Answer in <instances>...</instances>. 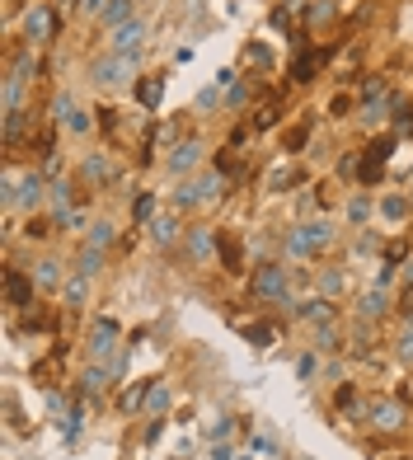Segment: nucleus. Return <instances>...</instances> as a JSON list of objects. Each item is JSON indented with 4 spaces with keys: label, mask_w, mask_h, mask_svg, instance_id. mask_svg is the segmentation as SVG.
<instances>
[{
    "label": "nucleus",
    "mask_w": 413,
    "mask_h": 460,
    "mask_svg": "<svg viewBox=\"0 0 413 460\" xmlns=\"http://www.w3.org/2000/svg\"><path fill=\"white\" fill-rule=\"evenodd\" d=\"M14 203H24V207H38V203H43V179H38V174H29V179H24V193L14 198Z\"/></svg>",
    "instance_id": "nucleus-7"
},
{
    "label": "nucleus",
    "mask_w": 413,
    "mask_h": 460,
    "mask_svg": "<svg viewBox=\"0 0 413 460\" xmlns=\"http://www.w3.org/2000/svg\"><path fill=\"white\" fill-rule=\"evenodd\" d=\"M127 14H132V0H108L103 19H108V24H118V19H127Z\"/></svg>",
    "instance_id": "nucleus-10"
},
{
    "label": "nucleus",
    "mask_w": 413,
    "mask_h": 460,
    "mask_svg": "<svg viewBox=\"0 0 413 460\" xmlns=\"http://www.w3.org/2000/svg\"><path fill=\"white\" fill-rule=\"evenodd\" d=\"M113 338H118V324H113V320H99V324H94V357H103V352H113Z\"/></svg>",
    "instance_id": "nucleus-6"
},
{
    "label": "nucleus",
    "mask_w": 413,
    "mask_h": 460,
    "mask_svg": "<svg viewBox=\"0 0 413 460\" xmlns=\"http://www.w3.org/2000/svg\"><path fill=\"white\" fill-rule=\"evenodd\" d=\"M38 282H47V287L56 282V263H52V258H47V263H38Z\"/></svg>",
    "instance_id": "nucleus-16"
},
{
    "label": "nucleus",
    "mask_w": 413,
    "mask_h": 460,
    "mask_svg": "<svg viewBox=\"0 0 413 460\" xmlns=\"http://www.w3.org/2000/svg\"><path fill=\"white\" fill-rule=\"evenodd\" d=\"M399 357H413V334H404V338H399Z\"/></svg>",
    "instance_id": "nucleus-17"
},
{
    "label": "nucleus",
    "mask_w": 413,
    "mask_h": 460,
    "mask_svg": "<svg viewBox=\"0 0 413 460\" xmlns=\"http://www.w3.org/2000/svg\"><path fill=\"white\" fill-rule=\"evenodd\" d=\"M188 249H193L198 258H207V249H212V235H207V225H198V230L188 235Z\"/></svg>",
    "instance_id": "nucleus-8"
},
{
    "label": "nucleus",
    "mask_w": 413,
    "mask_h": 460,
    "mask_svg": "<svg viewBox=\"0 0 413 460\" xmlns=\"http://www.w3.org/2000/svg\"><path fill=\"white\" fill-rule=\"evenodd\" d=\"M272 338H277V334H272L268 324H258V329H249V343H254V348H272Z\"/></svg>",
    "instance_id": "nucleus-11"
},
{
    "label": "nucleus",
    "mask_w": 413,
    "mask_h": 460,
    "mask_svg": "<svg viewBox=\"0 0 413 460\" xmlns=\"http://www.w3.org/2000/svg\"><path fill=\"white\" fill-rule=\"evenodd\" d=\"M371 423L376 427H399L404 414H399V404H390V399H376V404H371Z\"/></svg>",
    "instance_id": "nucleus-5"
},
{
    "label": "nucleus",
    "mask_w": 413,
    "mask_h": 460,
    "mask_svg": "<svg viewBox=\"0 0 413 460\" xmlns=\"http://www.w3.org/2000/svg\"><path fill=\"white\" fill-rule=\"evenodd\" d=\"M94 76H99L103 85H118V76H123V66H118V61H113V66H99V71H94Z\"/></svg>",
    "instance_id": "nucleus-13"
},
{
    "label": "nucleus",
    "mask_w": 413,
    "mask_h": 460,
    "mask_svg": "<svg viewBox=\"0 0 413 460\" xmlns=\"http://www.w3.org/2000/svg\"><path fill=\"white\" fill-rule=\"evenodd\" d=\"M151 230H155V240H160V245H169V240H174V221H169V216H165V221H155Z\"/></svg>",
    "instance_id": "nucleus-12"
},
{
    "label": "nucleus",
    "mask_w": 413,
    "mask_h": 460,
    "mask_svg": "<svg viewBox=\"0 0 413 460\" xmlns=\"http://www.w3.org/2000/svg\"><path fill=\"white\" fill-rule=\"evenodd\" d=\"M5 292H10V305H34V287L24 282V272H19V268L5 272Z\"/></svg>",
    "instance_id": "nucleus-4"
},
{
    "label": "nucleus",
    "mask_w": 413,
    "mask_h": 460,
    "mask_svg": "<svg viewBox=\"0 0 413 460\" xmlns=\"http://www.w3.org/2000/svg\"><path fill=\"white\" fill-rule=\"evenodd\" d=\"M254 296H263V301H282V296H287V272L282 268H258L254 272Z\"/></svg>",
    "instance_id": "nucleus-1"
},
{
    "label": "nucleus",
    "mask_w": 413,
    "mask_h": 460,
    "mask_svg": "<svg viewBox=\"0 0 413 460\" xmlns=\"http://www.w3.org/2000/svg\"><path fill=\"white\" fill-rule=\"evenodd\" d=\"M29 38H34V43H38V38H47V10H43V5L29 14Z\"/></svg>",
    "instance_id": "nucleus-9"
},
{
    "label": "nucleus",
    "mask_w": 413,
    "mask_h": 460,
    "mask_svg": "<svg viewBox=\"0 0 413 460\" xmlns=\"http://www.w3.org/2000/svg\"><path fill=\"white\" fill-rule=\"evenodd\" d=\"M160 90H165L160 80H151V85H141V103H160Z\"/></svg>",
    "instance_id": "nucleus-14"
},
{
    "label": "nucleus",
    "mask_w": 413,
    "mask_h": 460,
    "mask_svg": "<svg viewBox=\"0 0 413 460\" xmlns=\"http://www.w3.org/2000/svg\"><path fill=\"white\" fill-rule=\"evenodd\" d=\"M141 38H146V24H141V19H132L127 29H118V34H113V43H108V47H113V52H123V56H132Z\"/></svg>",
    "instance_id": "nucleus-2"
},
{
    "label": "nucleus",
    "mask_w": 413,
    "mask_h": 460,
    "mask_svg": "<svg viewBox=\"0 0 413 460\" xmlns=\"http://www.w3.org/2000/svg\"><path fill=\"white\" fill-rule=\"evenodd\" d=\"M202 160V141H179V146H174V155H169V169H174V174H183V169H193Z\"/></svg>",
    "instance_id": "nucleus-3"
},
{
    "label": "nucleus",
    "mask_w": 413,
    "mask_h": 460,
    "mask_svg": "<svg viewBox=\"0 0 413 460\" xmlns=\"http://www.w3.org/2000/svg\"><path fill=\"white\" fill-rule=\"evenodd\" d=\"M151 212H155V198H151V193H146V198H136V221H146Z\"/></svg>",
    "instance_id": "nucleus-15"
}]
</instances>
